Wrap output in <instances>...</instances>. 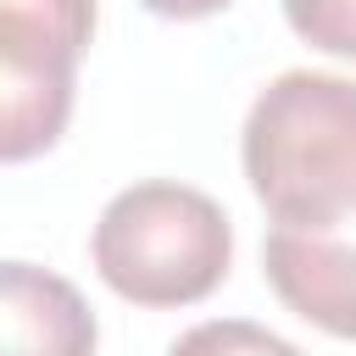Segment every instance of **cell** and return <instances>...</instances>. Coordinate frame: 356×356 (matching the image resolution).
Segmentation results:
<instances>
[{
  "mask_svg": "<svg viewBox=\"0 0 356 356\" xmlns=\"http://www.w3.org/2000/svg\"><path fill=\"white\" fill-rule=\"evenodd\" d=\"M273 295L334 339H356V239L334 228H273L261 239Z\"/></svg>",
  "mask_w": 356,
  "mask_h": 356,
  "instance_id": "3",
  "label": "cell"
},
{
  "mask_svg": "<svg viewBox=\"0 0 356 356\" xmlns=\"http://www.w3.org/2000/svg\"><path fill=\"white\" fill-rule=\"evenodd\" d=\"M89 250L111 295L134 306H195L228 278L234 228L206 189L150 178L106 200Z\"/></svg>",
  "mask_w": 356,
  "mask_h": 356,
  "instance_id": "2",
  "label": "cell"
},
{
  "mask_svg": "<svg viewBox=\"0 0 356 356\" xmlns=\"http://www.w3.org/2000/svg\"><path fill=\"white\" fill-rule=\"evenodd\" d=\"M139 6L156 11V17H172V22H195V17H217L234 0H139Z\"/></svg>",
  "mask_w": 356,
  "mask_h": 356,
  "instance_id": "9",
  "label": "cell"
},
{
  "mask_svg": "<svg viewBox=\"0 0 356 356\" xmlns=\"http://www.w3.org/2000/svg\"><path fill=\"white\" fill-rule=\"evenodd\" d=\"M95 33V0H0V39L39 44L67 61L89 50Z\"/></svg>",
  "mask_w": 356,
  "mask_h": 356,
  "instance_id": "6",
  "label": "cell"
},
{
  "mask_svg": "<svg viewBox=\"0 0 356 356\" xmlns=\"http://www.w3.org/2000/svg\"><path fill=\"white\" fill-rule=\"evenodd\" d=\"M167 356H306V350L250 317H211V323L184 328L167 345Z\"/></svg>",
  "mask_w": 356,
  "mask_h": 356,
  "instance_id": "7",
  "label": "cell"
},
{
  "mask_svg": "<svg viewBox=\"0 0 356 356\" xmlns=\"http://www.w3.org/2000/svg\"><path fill=\"white\" fill-rule=\"evenodd\" d=\"M95 312L50 267L0 261V356H95Z\"/></svg>",
  "mask_w": 356,
  "mask_h": 356,
  "instance_id": "4",
  "label": "cell"
},
{
  "mask_svg": "<svg viewBox=\"0 0 356 356\" xmlns=\"http://www.w3.org/2000/svg\"><path fill=\"white\" fill-rule=\"evenodd\" d=\"M284 17L312 50L356 61V0H284Z\"/></svg>",
  "mask_w": 356,
  "mask_h": 356,
  "instance_id": "8",
  "label": "cell"
},
{
  "mask_svg": "<svg viewBox=\"0 0 356 356\" xmlns=\"http://www.w3.org/2000/svg\"><path fill=\"white\" fill-rule=\"evenodd\" d=\"M239 161L278 228H339L356 217V78L278 72L245 117Z\"/></svg>",
  "mask_w": 356,
  "mask_h": 356,
  "instance_id": "1",
  "label": "cell"
},
{
  "mask_svg": "<svg viewBox=\"0 0 356 356\" xmlns=\"http://www.w3.org/2000/svg\"><path fill=\"white\" fill-rule=\"evenodd\" d=\"M78 61L0 39V161L44 156L72 122Z\"/></svg>",
  "mask_w": 356,
  "mask_h": 356,
  "instance_id": "5",
  "label": "cell"
}]
</instances>
